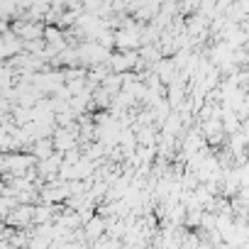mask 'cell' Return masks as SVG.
Masks as SVG:
<instances>
[{"instance_id": "obj_1", "label": "cell", "mask_w": 249, "mask_h": 249, "mask_svg": "<svg viewBox=\"0 0 249 249\" xmlns=\"http://www.w3.org/2000/svg\"><path fill=\"white\" fill-rule=\"evenodd\" d=\"M81 232H83L86 242H95V239L105 237V217L103 215H93L88 222L81 225Z\"/></svg>"}, {"instance_id": "obj_2", "label": "cell", "mask_w": 249, "mask_h": 249, "mask_svg": "<svg viewBox=\"0 0 249 249\" xmlns=\"http://www.w3.org/2000/svg\"><path fill=\"white\" fill-rule=\"evenodd\" d=\"M3 249H18V247H13V244H10V242H8V244H5V247H3Z\"/></svg>"}]
</instances>
